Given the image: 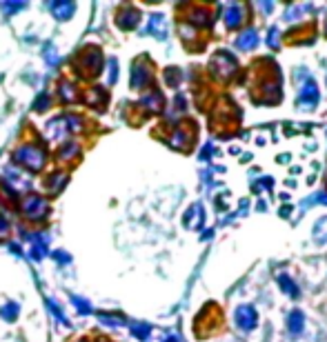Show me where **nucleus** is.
Masks as SVG:
<instances>
[{
	"label": "nucleus",
	"instance_id": "39448f33",
	"mask_svg": "<svg viewBox=\"0 0 327 342\" xmlns=\"http://www.w3.org/2000/svg\"><path fill=\"white\" fill-rule=\"evenodd\" d=\"M225 18H227V27H236L238 22H241V18H243V9L238 7V4H232L229 11L225 13Z\"/></svg>",
	"mask_w": 327,
	"mask_h": 342
},
{
	"label": "nucleus",
	"instance_id": "f03ea898",
	"mask_svg": "<svg viewBox=\"0 0 327 342\" xmlns=\"http://www.w3.org/2000/svg\"><path fill=\"white\" fill-rule=\"evenodd\" d=\"M316 98H318V93H316V84H314V82H307L298 91V102H300V105H314Z\"/></svg>",
	"mask_w": 327,
	"mask_h": 342
},
{
	"label": "nucleus",
	"instance_id": "f257e3e1",
	"mask_svg": "<svg viewBox=\"0 0 327 342\" xmlns=\"http://www.w3.org/2000/svg\"><path fill=\"white\" fill-rule=\"evenodd\" d=\"M18 162L27 164L32 169H38L42 164V151H38L36 147H23L18 151Z\"/></svg>",
	"mask_w": 327,
	"mask_h": 342
},
{
	"label": "nucleus",
	"instance_id": "1a4fd4ad",
	"mask_svg": "<svg viewBox=\"0 0 327 342\" xmlns=\"http://www.w3.org/2000/svg\"><path fill=\"white\" fill-rule=\"evenodd\" d=\"M281 282H283V284H281V287H283V289H285V291H287V293H291V296H296V289H294V287H291V282H289V280H287V278H285V275H281Z\"/></svg>",
	"mask_w": 327,
	"mask_h": 342
},
{
	"label": "nucleus",
	"instance_id": "20e7f679",
	"mask_svg": "<svg viewBox=\"0 0 327 342\" xmlns=\"http://www.w3.org/2000/svg\"><path fill=\"white\" fill-rule=\"evenodd\" d=\"M256 42H258V36H256L254 31H245V34H241V38L236 40V44L241 49H251Z\"/></svg>",
	"mask_w": 327,
	"mask_h": 342
},
{
	"label": "nucleus",
	"instance_id": "9d476101",
	"mask_svg": "<svg viewBox=\"0 0 327 342\" xmlns=\"http://www.w3.org/2000/svg\"><path fill=\"white\" fill-rule=\"evenodd\" d=\"M16 311H18V306H16V304H9V306H7V309H2V311H0V313H2V315H5V318H14V315H16Z\"/></svg>",
	"mask_w": 327,
	"mask_h": 342
},
{
	"label": "nucleus",
	"instance_id": "423d86ee",
	"mask_svg": "<svg viewBox=\"0 0 327 342\" xmlns=\"http://www.w3.org/2000/svg\"><path fill=\"white\" fill-rule=\"evenodd\" d=\"M147 80H149V71L143 69V67H136V69H134V76H131V84L138 89V87H143Z\"/></svg>",
	"mask_w": 327,
	"mask_h": 342
},
{
	"label": "nucleus",
	"instance_id": "7ed1b4c3",
	"mask_svg": "<svg viewBox=\"0 0 327 342\" xmlns=\"http://www.w3.org/2000/svg\"><path fill=\"white\" fill-rule=\"evenodd\" d=\"M238 324H241L243 329H251L256 324V313L251 306H241V309H238Z\"/></svg>",
	"mask_w": 327,
	"mask_h": 342
},
{
	"label": "nucleus",
	"instance_id": "0eeeda50",
	"mask_svg": "<svg viewBox=\"0 0 327 342\" xmlns=\"http://www.w3.org/2000/svg\"><path fill=\"white\" fill-rule=\"evenodd\" d=\"M72 11H74V4L72 2H67V4H54V13L60 18V20H67Z\"/></svg>",
	"mask_w": 327,
	"mask_h": 342
},
{
	"label": "nucleus",
	"instance_id": "6e6552de",
	"mask_svg": "<svg viewBox=\"0 0 327 342\" xmlns=\"http://www.w3.org/2000/svg\"><path fill=\"white\" fill-rule=\"evenodd\" d=\"M289 329L294 333H298L300 329H303V315H300V313H291L289 315Z\"/></svg>",
	"mask_w": 327,
	"mask_h": 342
}]
</instances>
